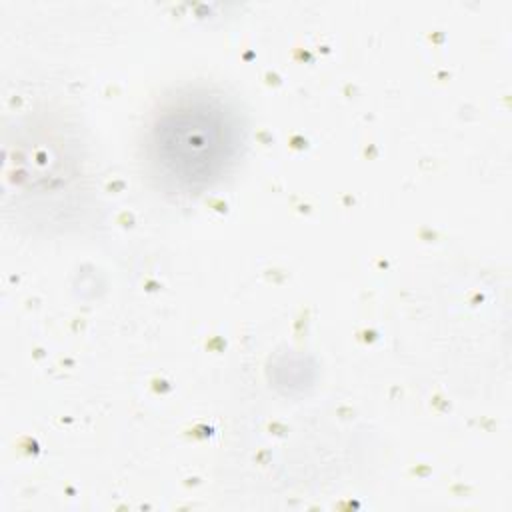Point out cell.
I'll return each instance as SVG.
<instances>
[{
    "label": "cell",
    "instance_id": "6da1fadb",
    "mask_svg": "<svg viewBox=\"0 0 512 512\" xmlns=\"http://www.w3.org/2000/svg\"><path fill=\"white\" fill-rule=\"evenodd\" d=\"M238 126L218 100L188 96L158 116L152 128V160L162 176L190 188L216 178L234 158Z\"/></svg>",
    "mask_w": 512,
    "mask_h": 512
}]
</instances>
